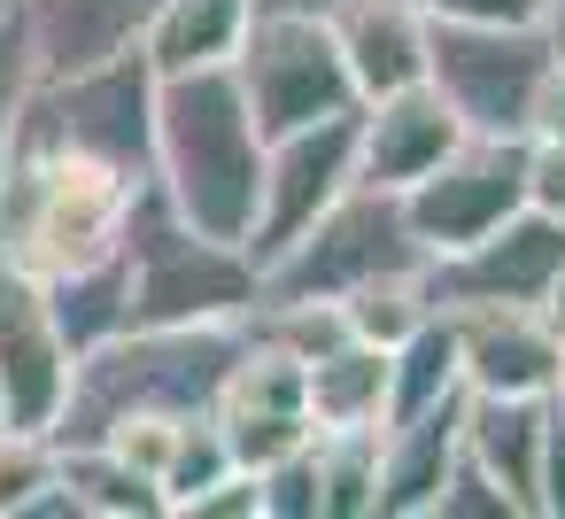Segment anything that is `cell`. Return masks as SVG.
<instances>
[{"instance_id": "cell-1", "label": "cell", "mask_w": 565, "mask_h": 519, "mask_svg": "<svg viewBox=\"0 0 565 519\" xmlns=\"http://www.w3.org/2000/svg\"><path fill=\"white\" fill-rule=\"evenodd\" d=\"M148 171L117 163L86 140L40 133L17 117L9 163H0V264L24 279H63L125 241Z\"/></svg>"}, {"instance_id": "cell-2", "label": "cell", "mask_w": 565, "mask_h": 519, "mask_svg": "<svg viewBox=\"0 0 565 519\" xmlns=\"http://www.w3.org/2000/svg\"><path fill=\"white\" fill-rule=\"evenodd\" d=\"M148 179H156V194H163L194 233L248 248L256 194H264V125H256V109H248V94H241L233 63L156 78Z\"/></svg>"}, {"instance_id": "cell-3", "label": "cell", "mask_w": 565, "mask_h": 519, "mask_svg": "<svg viewBox=\"0 0 565 519\" xmlns=\"http://www.w3.org/2000/svg\"><path fill=\"white\" fill-rule=\"evenodd\" d=\"M248 318H194V326H125L71 357V395L55 419V442H109L132 419H186L210 411L233 357L248 349Z\"/></svg>"}, {"instance_id": "cell-4", "label": "cell", "mask_w": 565, "mask_h": 519, "mask_svg": "<svg viewBox=\"0 0 565 519\" xmlns=\"http://www.w3.org/2000/svg\"><path fill=\"white\" fill-rule=\"evenodd\" d=\"M125 264H132V326H194V318H248L264 303V272L241 241L194 233L156 179L140 187L125 218Z\"/></svg>"}, {"instance_id": "cell-5", "label": "cell", "mask_w": 565, "mask_h": 519, "mask_svg": "<svg viewBox=\"0 0 565 519\" xmlns=\"http://www.w3.org/2000/svg\"><path fill=\"white\" fill-rule=\"evenodd\" d=\"M395 272H426V248L403 218V194L356 179L264 264V303H341Z\"/></svg>"}, {"instance_id": "cell-6", "label": "cell", "mask_w": 565, "mask_h": 519, "mask_svg": "<svg viewBox=\"0 0 565 519\" xmlns=\"http://www.w3.org/2000/svg\"><path fill=\"white\" fill-rule=\"evenodd\" d=\"M550 71H557V40H550L542 17L534 24H449V17H426V86L480 140H526Z\"/></svg>"}, {"instance_id": "cell-7", "label": "cell", "mask_w": 565, "mask_h": 519, "mask_svg": "<svg viewBox=\"0 0 565 519\" xmlns=\"http://www.w3.org/2000/svg\"><path fill=\"white\" fill-rule=\"evenodd\" d=\"M233 78H241V94L256 109L264 140L356 109V78H349V63L333 47V24L302 17V9H256L248 40L233 55Z\"/></svg>"}, {"instance_id": "cell-8", "label": "cell", "mask_w": 565, "mask_h": 519, "mask_svg": "<svg viewBox=\"0 0 565 519\" xmlns=\"http://www.w3.org/2000/svg\"><path fill=\"white\" fill-rule=\"evenodd\" d=\"M557 272H565V218L511 210L480 241H465L449 256H426V295H434V310H495V303L542 310Z\"/></svg>"}, {"instance_id": "cell-9", "label": "cell", "mask_w": 565, "mask_h": 519, "mask_svg": "<svg viewBox=\"0 0 565 519\" xmlns=\"http://www.w3.org/2000/svg\"><path fill=\"white\" fill-rule=\"evenodd\" d=\"M511 210H526V140H480V133H465L426 179L403 187V218H411V233H418L426 256H449V248L480 241Z\"/></svg>"}, {"instance_id": "cell-10", "label": "cell", "mask_w": 565, "mask_h": 519, "mask_svg": "<svg viewBox=\"0 0 565 519\" xmlns=\"http://www.w3.org/2000/svg\"><path fill=\"white\" fill-rule=\"evenodd\" d=\"M341 187H356V109L264 140V194H256V225H248L256 272H264Z\"/></svg>"}, {"instance_id": "cell-11", "label": "cell", "mask_w": 565, "mask_h": 519, "mask_svg": "<svg viewBox=\"0 0 565 519\" xmlns=\"http://www.w3.org/2000/svg\"><path fill=\"white\" fill-rule=\"evenodd\" d=\"M210 419H217V434H225L233 465H248V473H264L271 457L302 449V442H310L302 357H295V349H279V341L256 326V333H248V349L233 357V372H225V388H217Z\"/></svg>"}, {"instance_id": "cell-12", "label": "cell", "mask_w": 565, "mask_h": 519, "mask_svg": "<svg viewBox=\"0 0 565 519\" xmlns=\"http://www.w3.org/2000/svg\"><path fill=\"white\" fill-rule=\"evenodd\" d=\"M71 395V341L55 333L47 287L0 264V426L55 434Z\"/></svg>"}, {"instance_id": "cell-13", "label": "cell", "mask_w": 565, "mask_h": 519, "mask_svg": "<svg viewBox=\"0 0 565 519\" xmlns=\"http://www.w3.org/2000/svg\"><path fill=\"white\" fill-rule=\"evenodd\" d=\"M465 140V125L449 117V102L418 78V86H395L380 102H356V179L364 187H387L403 194L411 179H426L449 148Z\"/></svg>"}, {"instance_id": "cell-14", "label": "cell", "mask_w": 565, "mask_h": 519, "mask_svg": "<svg viewBox=\"0 0 565 519\" xmlns=\"http://www.w3.org/2000/svg\"><path fill=\"white\" fill-rule=\"evenodd\" d=\"M449 326H457V372L480 395H550L565 372L542 310L495 303V310H449Z\"/></svg>"}, {"instance_id": "cell-15", "label": "cell", "mask_w": 565, "mask_h": 519, "mask_svg": "<svg viewBox=\"0 0 565 519\" xmlns=\"http://www.w3.org/2000/svg\"><path fill=\"white\" fill-rule=\"evenodd\" d=\"M156 9L163 0H17V24H24L32 71L63 78V71H94V63L140 55V32H148Z\"/></svg>"}, {"instance_id": "cell-16", "label": "cell", "mask_w": 565, "mask_h": 519, "mask_svg": "<svg viewBox=\"0 0 565 519\" xmlns=\"http://www.w3.org/2000/svg\"><path fill=\"white\" fill-rule=\"evenodd\" d=\"M326 24L356 78V102H380V94L426 78V9L418 0H333Z\"/></svg>"}, {"instance_id": "cell-17", "label": "cell", "mask_w": 565, "mask_h": 519, "mask_svg": "<svg viewBox=\"0 0 565 519\" xmlns=\"http://www.w3.org/2000/svg\"><path fill=\"white\" fill-rule=\"evenodd\" d=\"M542 419H550V395H480V388H465V411H457V449L519 504V519H534Z\"/></svg>"}, {"instance_id": "cell-18", "label": "cell", "mask_w": 565, "mask_h": 519, "mask_svg": "<svg viewBox=\"0 0 565 519\" xmlns=\"http://www.w3.org/2000/svg\"><path fill=\"white\" fill-rule=\"evenodd\" d=\"M457 411H465V395L380 426V519H426L441 473L457 465Z\"/></svg>"}, {"instance_id": "cell-19", "label": "cell", "mask_w": 565, "mask_h": 519, "mask_svg": "<svg viewBox=\"0 0 565 519\" xmlns=\"http://www.w3.org/2000/svg\"><path fill=\"white\" fill-rule=\"evenodd\" d=\"M248 17L256 0H163L140 32V63L156 78H179V71H217L241 55L248 40Z\"/></svg>"}, {"instance_id": "cell-20", "label": "cell", "mask_w": 565, "mask_h": 519, "mask_svg": "<svg viewBox=\"0 0 565 519\" xmlns=\"http://www.w3.org/2000/svg\"><path fill=\"white\" fill-rule=\"evenodd\" d=\"M302 403L310 434H349V426H387V349L372 341H333L302 364Z\"/></svg>"}, {"instance_id": "cell-21", "label": "cell", "mask_w": 565, "mask_h": 519, "mask_svg": "<svg viewBox=\"0 0 565 519\" xmlns=\"http://www.w3.org/2000/svg\"><path fill=\"white\" fill-rule=\"evenodd\" d=\"M47 287V310H55V333L71 341V357H86L94 341L125 333L132 326V264H125V241L63 279H40Z\"/></svg>"}, {"instance_id": "cell-22", "label": "cell", "mask_w": 565, "mask_h": 519, "mask_svg": "<svg viewBox=\"0 0 565 519\" xmlns=\"http://www.w3.org/2000/svg\"><path fill=\"white\" fill-rule=\"evenodd\" d=\"M465 395V372H457V326L449 310H434L418 333H403L387 349V426L395 419H418L434 403H457Z\"/></svg>"}, {"instance_id": "cell-23", "label": "cell", "mask_w": 565, "mask_h": 519, "mask_svg": "<svg viewBox=\"0 0 565 519\" xmlns=\"http://www.w3.org/2000/svg\"><path fill=\"white\" fill-rule=\"evenodd\" d=\"M55 457H63V488H71L78 519H156L163 511V488L140 465H125L109 442H55Z\"/></svg>"}, {"instance_id": "cell-24", "label": "cell", "mask_w": 565, "mask_h": 519, "mask_svg": "<svg viewBox=\"0 0 565 519\" xmlns=\"http://www.w3.org/2000/svg\"><path fill=\"white\" fill-rule=\"evenodd\" d=\"M318 449V519H380V426L310 434Z\"/></svg>"}, {"instance_id": "cell-25", "label": "cell", "mask_w": 565, "mask_h": 519, "mask_svg": "<svg viewBox=\"0 0 565 519\" xmlns=\"http://www.w3.org/2000/svg\"><path fill=\"white\" fill-rule=\"evenodd\" d=\"M434 318V295H426V272H395V279H372L356 295H341V326L372 349H395L403 333H418Z\"/></svg>"}, {"instance_id": "cell-26", "label": "cell", "mask_w": 565, "mask_h": 519, "mask_svg": "<svg viewBox=\"0 0 565 519\" xmlns=\"http://www.w3.org/2000/svg\"><path fill=\"white\" fill-rule=\"evenodd\" d=\"M63 480V457H55V434H17L0 426V519H24V504L40 488Z\"/></svg>"}, {"instance_id": "cell-27", "label": "cell", "mask_w": 565, "mask_h": 519, "mask_svg": "<svg viewBox=\"0 0 565 519\" xmlns=\"http://www.w3.org/2000/svg\"><path fill=\"white\" fill-rule=\"evenodd\" d=\"M426 519H519V504L457 449V465L441 473V488H434V504H426Z\"/></svg>"}, {"instance_id": "cell-28", "label": "cell", "mask_w": 565, "mask_h": 519, "mask_svg": "<svg viewBox=\"0 0 565 519\" xmlns=\"http://www.w3.org/2000/svg\"><path fill=\"white\" fill-rule=\"evenodd\" d=\"M256 480H264V519H318V449L310 442L271 457Z\"/></svg>"}, {"instance_id": "cell-29", "label": "cell", "mask_w": 565, "mask_h": 519, "mask_svg": "<svg viewBox=\"0 0 565 519\" xmlns=\"http://www.w3.org/2000/svg\"><path fill=\"white\" fill-rule=\"evenodd\" d=\"M32 47H24V24L17 9L0 17V163H9V140H17V117H24V94H32Z\"/></svg>"}, {"instance_id": "cell-30", "label": "cell", "mask_w": 565, "mask_h": 519, "mask_svg": "<svg viewBox=\"0 0 565 519\" xmlns=\"http://www.w3.org/2000/svg\"><path fill=\"white\" fill-rule=\"evenodd\" d=\"M179 519H264V480L248 465H225L210 488H194L179 504Z\"/></svg>"}, {"instance_id": "cell-31", "label": "cell", "mask_w": 565, "mask_h": 519, "mask_svg": "<svg viewBox=\"0 0 565 519\" xmlns=\"http://www.w3.org/2000/svg\"><path fill=\"white\" fill-rule=\"evenodd\" d=\"M526 210L565 218V133H526Z\"/></svg>"}, {"instance_id": "cell-32", "label": "cell", "mask_w": 565, "mask_h": 519, "mask_svg": "<svg viewBox=\"0 0 565 519\" xmlns=\"http://www.w3.org/2000/svg\"><path fill=\"white\" fill-rule=\"evenodd\" d=\"M534 519H565V411L550 403L542 419V457H534Z\"/></svg>"}, {"instance_id": "cell-33", "label": "cell", "mask_w": 565, "mask_h": 519, "mask_svg": "<svg viewBox=\"0 0 565 519\" xmlns=\"http://www.w3.org/2000/svg\"><path fill=\"white\" fill-rule=\"evenodd\" d=\"M426 17H449V24H534L550 17V0H418Z\"/></svg>"}, {"instance_id": "cell-34", "label": "cell", "mask_w": 565, "mask_h": 519, "mask_svg": "<svg viewBox=\"0 0 565 519\" xmlns=\"http://www.w3.org/2000/svg\"><path fill=\"white\" fill-rule=\"evenodd\" d=\"M256 9H302V17H326L333 0H256Z\"/></svg>"}, {"instance_id": "cell-35", "label": "cell", "mask_w": 565, "mask_h": 519, "mask_svg": "<svg viewBox=\"0 0 565 519\" xmlns=\"http://www.w3.org/2000/svg\"><path fill=\"white\" fill-rule=\"evenodd\" d=\"M542 24H550V40H557V63H565V0H550V17H542Z\"/></svg>"}, {"instance_id": "cell-36", "label": "cell", "mask_w": 565, "mask_h": 519, "mask_svg": "<svg viewBox=\"0 0 565 519\" xmlns=\"http://www.w3.org/2000/svg\"><path fill=\"white\" fill-rule=\"evenodd\" d=\"M542 310H565V272H557V287H550V303Z\"/></svg>"}, {"instance_id": "cell-37", "label": "cell", "mask_w": 565, "mask_h": 519, "mask_svg": "<svg viewBox=\"0 0 565 519\" xmlns=\"http://www.w3.org/2000/svg\"><path fill=\"white\" fill-rule=\"evenodd\" d=\"M550 403H557V411H565V372H557V388H550Z\"/></svg>"}, {"instance_id": "cell-38", "label": "cell", "mask_w": 565, "mask_h": 519, "mask_svg": "<svg viewBox=\"0 0 565 519\" xmlns=\"http://www.w3.org/2000/svg\"><path fill=\"white\" fill-rule=\"evenodd\" d=\"M9 9H17V0H0V17H9Z\"/></svg>"}]
</instances>
